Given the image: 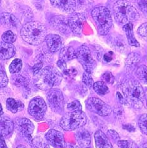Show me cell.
Listing matches in <instances>:
<instances>
[{"label": "cell", "instance_id": "cell-6", "mask_svg": "<svg viewBox=\"0 0 147 148\" xmlns=\"http://www.w3.org/2000/svg\"><path fill=\"white\" fill-rule=\"evenodd\" d=\"M86 123V115L82 111L68 112L62 117L60 126L65 131H74L83 127Z\"/></svg>", "mask_w": 147, "mask_h": 148}, {"label": "cell", "instance_id": "cell-40", "mask_svg": "<svg viewBox=\"0 0 147 148\" xmlns=\"http://www.w3.org/2000/svg\"><path fill=\"white\" fill-rule=\"evenodd\" d=\"M107 135L109 136V138L113 140L114 142H117L118 143L120 140V136L118 134L117 132L114 131V130H109L107 131Z\"/></svg>", "mask_w": 147, "mask_h": 148}, {"label": "cell", "instance_id": "cell-25", "mask_svg": "<svg viewBox=\"0 0 147 148\" xmlns=\"http://www.w3.org/2000/svg\"><path fill=\"white\" fill-rule=\"evenodd\" d=\"M140 61V56L137 53H131L128 56L126 61L125 66L127 70H134L137 64Z\"/></svg>", "mask_w": 147, "mask_h": 148}, {"label": "cell", "instance_id": "cell-14", "mask_svg": "<svg viewBox=\"0 0 147 148\" xmlns=\"http://www.w3.org/2000/svg\"><path fill=\"white\" fill-rule=\"evenodd\" d=\"M51 25L54 28L64 34H69L71 28L69 25V19L63 16H56L51 19Z\"/></svg>", "mask_w": 147, "mask_h": 148}, {"label": "cell", "instance_id": "cell-1", "mask_svg": "<svg viewBox=\"0 0 147 148\" xmlns=\"http://www.w3.org/2000/svg\"><path fill=\"white\" fill-rule=\"evenodd\" d=\"M122 89L127 103L137 110L142 108L145 99V91L138 81L134 79L127 81L122 84Z\"/></svg>", "mask_w": 147, "mask_h": 148}, {"label": "cell", "instance_id": "cell-50", "mask_svg": "<svg viewBox=\"0 0 147 148\" xmlns=\"http://www.w3.org/2000/svg\"><path fill=\"white\" fill-rule=\"evenodd\" d=\"M0 111H1V116H2L3 114V109H2V106H1V105H0Z\"/></svg>", "mask_w": 147, "mask_h": 148}, {"label": "cell", "instance_id": "cell-45", "mask_svg": "<svg viewBox=\"0 0 147 148\" xmlns=\"http://www.w3.org/2000/svg\"><path fill=\"white\" fill-rule=\"evenodd\" d=\"M4 137L3 136H1V148H7L6 145V143L5 141V140H4Z\"/></svg>", "mask_w": 147, "mask_h": 148}, {"label": "cell", "instance_id": "cell-4", "mask_svg": "<svg viewBox=\"0 0 147 148\" xmlns=\"http://www.w3.org/2000/svg\"><path fill=\"white\" fill-rule=\"evenodd\" d=\"M114 17L117 23L121 25L136 21L139 19V13L136 8L129 1L119 0L113 7Z\"/></svg>", "mask_w": 147, "mask_h": 148}, {"label": "cell", "instance_id": "cell-23", "mask_svg": "<svg viewBox=\"0 0 147 148\" xmlns=\"http://www.w3.org/2000/svg\"><path fill=\"white\" fill-rule=\"evenodd\" d=\"M123 29L124 30V32L126 34V36L128 40V42L130 45L135 46V47H139L140 46V44L135 39L133 32V25L132 23H128L125 25L123 26Z\"/></svg>", "mask_w": 147, "mask_h": 148}, {"label": "cell", "instance_id": "cell-48", "mask_svg": "<svg viewBox=\"0 0 147 148\" xmlns=\"http://www.w3.org/2000/svg\"><path fill=\"white\" fill-rule=\"evenodd\" d=\"M140 148H147V142H146V143L143 144V145H142Z\"/></svg>", "mask_w": 147, "mask_h": 148}, {"label": "cell", "instance_id": "cell-15", "mask_svg": "<svg viewBox=\"0 0 147 148\" xmlns=\"http://www.w3.org/2000/svg\"><path fill=\"white\" fill-rule=\"evenodd\" d=\"M52 6L65 13H72L76 9V0H50Z\"/></svg>", "mask_w": 147, "mask_h": 148}, {"label": "cell", "instance_id": "cell-10", "mask_svg": "<svg viewBox=\"0 0 147 148\" xmlns=\"http://www.w3.org/2000/svg\"><path fill=\"white\" fill-rule=\"evenodd\" d=\"M47 106L44 100L39 96L36 97L30 101L28 106V112L36 121L43 119L45 116Z\"/></svg>", "mask_w": 147, "mask_h": 148}, {"label": "cell", "instance_id": "cell-31", "mask_svg": "<svg viewBox=\"0 0 147 148\" xmlns=\"http://www.w3.org/2000/svg\"><path fill=\"white\" fill-rule=\"evenodd\" d=\"M138 126L141 131L147 135V114H142L138 119Z\"/></svg>", "mask_w": 147, "mask_h": 148}, {"label": "cell", "instance_id": "cell-33", "mask_svg": "<svg viewBox=\"0 0 147 148\" xmlns=\"http://www.w3.org/2000/svg\"><path fill=\"white\" fill-rule=\"evenodd\" d=\"M12 79L14 84L17 86H26V84H27L26 79L21 75H14L12 77Z\"/></svg>", "mask_w": 147, "mask_h": 148}, {"label": "cell", "instance_id": "cell-41", "mask_svg": "<svg viewBox=\"0 0 147 148\" xmlns=\"http://www.w3.org/2000/svg\"><path fill=\"white\" fill-rule=\"evenodd\" d=\"M42 67V63H38L34 66L33 68L34 75H36V74L39 72L41 70Z\"/></svg>", "mask_w": 147, "mask_h": 148}, {"label": "cell", "instance_id": "cell-28", "mask_svg": "<svg viewBox=\"0 0 147 148\" xmlns=\"http://www.w3.org/2000/svg\"><path fill=\"white\" fill-rule=\"evenodd\" d=\"M22 67V63L20 59L14 60L9 67L10 72L11 74H16L21 71Z\"/></svg>", "mask_w": 147, "mask_h": 148}, {"label": "cell", "instance_id": "cell-37", "mask_svg": "<svg viewBox=\"0 0 147 148\" xmlns=\"http://www.w3.org/2000/svg\"><path fill=\"white\" fill-rule=\"evenodd\" d=\"M137 32L140 36L147 41V23H145L139 27Z\"/></svg>", "mask_w": 147, "mask_h": 148}, {"label": "cell", "instance_id": "cell-27", "mask_svg": "<svg viewBox=\"0 0 147 148\" xmlns=\"http://www.w3.org/2000/svg\"><path fill=\"white\" fill-rule=\"evenodd\" d=\"M136 75L142 83L147 84V66L142 65L136 70Z\"/></svg>", "mask_w": 147, "mask_h": 148}, {"label": "cell", "instance_id": "cell-24", "mask_svg": "<svg viewBox=\"0 0 147 148\" xmlns=\"http://www.w3.org/2000/svg\"><path fill=\"white\" fill-rule=\"evenodd\" d=\"M24 104L19 100H15L13 98H8L6 101V108L13 113H16L19 111H22L24 109Z\"/></svg>", "mask_w": 147, "mask_h": 148}, {"label": "cell", "instance_id": "cell-9", "mask_svg": "<svg viewBox=\"0 0 147 148\" xmlns=\"http://www.w3.org/2000/svg\"><path fill=\"white\" fill-rule=\"evenodd\" d=\"M47 100L51 110L57 114L64 111V99L62 92L57 89H51L47 94Z\"/></svg>", "mask_w": 147, "mask_h": 148}, {"label": "cell", "instance_id": "cell-38", "mask_svg": "<svg viewBox=\"0 0 147 148\" xmlns=\"http://www.w3.org/2000/svg\"><path fill=\"white\" fill-rule=\"evenodd\" d=\"M137 5L138 8L147 18V0H138Z\"/></svg>", "mask_w": 147, "mask_h": 148}, {"label": "cell", "instance_id": "cell-26", "mask_svg": "<svg viewBox=\"0 0 147 148\" xmlns=\"http://www.w3.org/2000/svg\"><path fill=\"white\" fill-rule=\"evenodd\" d=\"M94 91L99 95L103 96L109 92V88L107 87L105 83L103 81H97L93 86Z\"/></svg>", "mask_w": 147, "mask_h": 148}, {"label": "cell", "instance_id": "cell-36", "mask_svg": "<svg viewBox=\"0 0 147 148\" xmlns=\"http://www.w3.org/2000/svg\"><path fill=\"white\" fill-rule=\"evenodd\" d=\"M102 79L103 82L108 84H112L115 82V77L110 72H105L102 76Z\"/></svg>", "mask_w": 147, "mask_h": 148}, {"label": "cell", "instance_id": "cell-17", "mask_svg": "<svg viewBox=\"0 0 147 148\" xmlns=\"http://www.w3.org/2000/svg\"><path fill=\"white\" fill-rule=\"evenodd\" d=\"M77 143L81 148H90L91 144V136L87 130H80L75 134Z\"/></svg>", "mask_w": 147, "mask_h": 148}, {"label": "cell", "instance_id": "cell-30", "mask_svg": "<svg viewBox=\"0 0 147 148\" xmlns=\"http://www.w3.org/2000/svg\"><path fill=\"white\" fill-rule=\"evenodd\" d=\"M2 40L3 42L7 43H13L16 40V36L13 32L9 30L5 32L2 35Z\"/></svg>", "mask_w": 147, "mask_h": 148}, {"label": "cell", "instance_id": "cell-19", "mask_svg": "<svg viewBox=\"0 0 147 148\" xmlns=\"http://www.w3.org/2000/svg\"><path fill=\"white\" fill-rule=\"evenodd\" d=\"M14 123L8 117H1V133L3 137L9 136L13 132Z\"/></svg>", "mask_w": 147, "mask_h": 148}, {"label": "cell", "instance_id": "cell-20", "mask_svg": "<svg viewBox=\"0 0 147 148\" xmlns=\"http://www.w3.org/2000/svg\"><path fill=\"white\" fill-rule=\"evenodd\" d=\"M16 53V49L14 46L11 43H7L5 42H1V54L0 57L3 60H8L14 56Z\"/></svg>", "mask_w": 147, "mask_h": 148}, {"label": "cell", "instance_id": "cell-5", "mask_svg": "<svg viewBox=\"0 0 147 148\" xmlns=\"http://www.w3.org/2000/svg\"><path fill=\"white\" fill-rule=\"evenodd\" d=\"M91 15L100 34L105 35L109 32L112 25V19L109 9L104 6L95 8Z\"/></svg>", "mask_w": 147, "mask_h": 148}, {"label": "cell", "instance_id": "cell-16", "mask_svg": "<svg viewBox=\"0 0 147 148\" xmlns=\"http://www.w3.org/2000/svg\"><path fill=\"white\" fill-rule=\"evenodd\" d=\"M45 41L49 49L52 53L58 51L63 46V39L57 34H51L47 35Z\"/></svg>", "mask_w": 147, "mask_h": 148}, {"label": "cell", "instance_id": "cell-13", "mask_svg": "<svg viewBox=\"0 0 147 148\" xmlns=\"http://www.w3.org/2000/svg\"><path fill=\"white\" fill-rule=\"evenodd\" d=\"M68 19L71 32L78 35L82 34L84 23L86 21V18L83 15L79 13L73 14Z\"/></svg>", "mask_w": 147, "mask_h": 148}, {"label": "cell", "instance_id": "cell-46", "mask_svg": "<svg viewBox=\"0 0 147 148\" xmlns=\"http://www.w3.org/2000/svg\"><path fill=\"white\" fill-rule=\"evenodd\" d=\"M117 96H118V99H119L120 102L122 103H123L125 102L126 100L123 99V96L121 95V94H120L119 92H117Z\"/></svg>", "mask_w": 147, "mask_h": 148}, {"label": "cell", "instance_id": "cell-44", "mask_svg": "<svg viewBox=\"0 0 147 148\" xmlns=\"http://www.w3.org/2000/svg\"><path fill=\"white\" fill-rule=\"evenodd\" d=\"M123 128L124 130H127V131H130V132H131V131H135V127L131 125V124H124V125L123 126Z\"/></svg>", "mask_w": 147, "mask_h": 148}, {"label": "cell", "instance_id": "cell-3", "mask_svg": "<svg viewBox=\"0 0 147 148\" xmlns=\"http://www.w3.org/2000/svg\"><path fill=\"white\" fill-rule=\"evenodd\" d=\"M21 36L27 43L39 45L46 40L47 30L43 24L39 21H30L23 26Z\"/></svg>", "mask_w": 147, "mask_h": 148}, {"label": "cell", "instance_id": "cell-47", "mask_svg": "<svg viewBox=\"0 0 147 148\" xmlns=\"http://www.w3.org/2000/svg\"><path fill=\"white\" fill-rule=\"evenodd\" d=\"M144 91H145V100L146 101V104L147 106V88H145Z\"/></svg>", "mask_w": 147, "mask_h": 148}, {"label": "cell", "instance_id": "cell-22", "mask_svg": "<svg viewBox=\"0 0 147 148\" xmlns=\"http://www.w3.org/2000/svg\"><path fill=\"white\" fill-rule=\"evenodd\" d=\"M76 58H77L76 52L72 47L68 46V47H65L61 50L59 54L60 61L66 63V62L74 59Z\"/></svg>", "mask_w": 147, "mask_h": 148}, {"label": "cell", "instance_id": "cell-21", "mask_svg": "<svg viewBox=\"0 0 147 148\" xmlns=\"http://www.w3.org/2000/svg\"><path fill=\"white\" fill-rule=\"evenodd\" d=\"M1 24L7 28H14L19 24V21L13 14L3 13L1 14Z\"/></svg>", "mask_w": 147, "mask_h": 148}, {"label": "cell", "instance_id": "cell-49", "mask_svg": "<svg viewBox=\"0 0 147 148\" xmlns=\"http://www.w3.org/2000/svg\"><path fill=\"white\" fill-rule=\"evenodd\" d=\"M16 148H28V147H26L24 145H19Z\"/></svg>", "mask_w": 147, "mask_h": 148}, {"label": "cell", "instance_id": "cell-32", "mask_svg": "<svg viewBox=\"0 0 147 148\" xmlns=\"http://www.w3.org/2000/svg\"><path fill=\"white\" fill-rule=\"evenodd\" d=\"M67 109L70 111V112L80 111H82V106L79 101L75 100L67 105Z\"/></svg>", "mask_w": 147, "mask_h": 148}, {"label": "cell", "instance_id": "cell-35", "mask_svg": "<svg viewBox=\"0 0 147 148\" xmlns=\"http://www.w3.org/2000/svg\"><path fill=\"white\" fill-rule=\"evenodd\" d=\"M82 81L83 83L86 84L88 88H91L94 86V81L92 79V77L91 76V73L87 72H85L83 75L82 77Z\"/></svg>", "mask_w": 147, "mask_h": 148}, {"label": "cell", "instance_id": "cell-43", "mask_svg": "<svg viewBox=\"0 0 147 148\" xmlns=\"http://www.w3.org/2000/svg\"><path fill=\"white\" fill-rule=\"evenodd\" d=\"M112 56H113V53L110 51L104 54V60L107 62H110L112 60Z\"/></svg>", "mask_w": 147, "mask_h": 148}, {"label": "cell", "instance_id": "cell-2", "mask_svg": "<svg viewBox=\"0 0 147 148\" xmlns=\"http://www.w3.org/2000/svg\"><path fill=\"white\" fill-rule=\"evenodd\" d=\"M63 79L61 72L53 66H47L34 75V81L36 86L41 90H50L58 86Z\"/></svg>", "mask_w": 147, "mask_h": 148}, {"label": "cell", "instance_id": "cell-18", "mask_svg": "<svg viewBox=\"0 0 147 148\" xmlns=\"http://www.w3.org/2000/svg\"><path fill=\"white\" fill-rule=\"evenodd\" d=\"M94 138L97 148H113L110 140L102 131H96Z\"/></svg>", "mask_w": 147, "mask_h": 148}, {"label": "cell", "instance_id": "cell-11", "mask_svg": "<svg viewBox=\"0 0 147 148\" xmlns=\"http://www.w3.org/2000/svg\"><path fill=\"white\" fill-rule=\"evenodd\" d=\"M14 127L19 134L24 138L27 141H31V135L33 133L34 126L27 118H16L14 120Z\"/></svg>", "mask_w": 147, "mask_h": 148}, {"label": "cell", "instance_id": "cell-39", "mask_svg": "<svg viewBox=\"0 0 147 148\" xmlns=\"http://www.w3.org/2000/svg\"><path fill=\"white\" fill-rule=\"evenodd\" d=\"M0 76H1V87L4 88L7 86L8 83V79L6 75V73L4 70L3 68L1 66V73H0Z\"/></svg>", "mask_w": 147, "mask_h": 148}, {"label": "cell", "instance_id": "cell-29", "mask_svg": "<svg viewBox=\"0 0 147 148\" xmlns=\"http://www.w3.org/2000/svg\"><path fill=\"white\" fill-rule=\"evenodd\" d=\"M31 145L33 148H49L48 144L40 137H36L32 139L31 141Z\"/></svg>", "mask_w": 147, "mask_h": 148}, {"label": "cell", "instance_id": "cell-12", "mask_svg": "<svg viewBox=\"0 0 147 148\" xmlns=\"http://www.w3.org/2000/svg\"><path fill=\"white\" fill-rule=\"evenodd\" d=\"M46 139L52 146L55 148H64L65 141L62 132L55 130H50L46 134Z\"/></svg>", "mask_w": 147, "mask_h": 148}, {"label": "cell", "instance_id": "cell-8", "mask_svg": "<svg viewBox=\"0 0 147 148\" xmlns=\"http://www.w3.org/2000/svg\"><path fill=\"white\" fill-rule=\"evenodd\" d=\"M86 104L88 111L100 116H107L112 112V108L110 106L95 97L88 98L86 101Z\"/></svg>", "mask_w": 147, "mask_h": 148}, {"label": "cell", "instance_id": "cell-34", "mask_svg": "<svg viewBox=\"0 0 147 148\" xmlns=\"http://www.w3.org/2000/svg\"><path fill=\"white\" fill-rule=\"evenodd\" d=\"M117 145L119 148H136L137 147L136 144L129 140H120L117 143Z\"/></svg>", "mask_w": 147, "mask_h": 148}, {"label": "cell", "instance_id": "cell-7", "mask_svg": "<svg viewBox=\"0 0 147 148\" xmlns=\"http://www.w3.org/2000/svg\"><path fill=\"white\" fill-rule=\"evenodd\" d=\"M77 59L82 66L85 71L92 73L96 66V63L93 58L90 49L86 45H81L76 51Z\"/></svg>", "mask_w": 147, "mask_h": 148}, {"label": "cell", "instance_id": "cell-42", "mask_svg": "<svg viewBox=\"0 0 147 148\" xmlns=\"http://www.w3.org/2000/svg\"><path fill=\"white\" fill-rule=\"evenodd\" d=\"M57 66H59V68L62 69V71L63 72L65 71L67 69L66 68V65H65V63L63 61H61L60 60H59V61L57 62Z\"/></svg>", "mask_w": 147, "mask_h": 148}]
</instances>
